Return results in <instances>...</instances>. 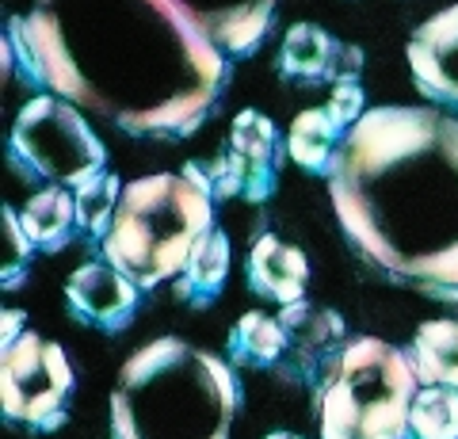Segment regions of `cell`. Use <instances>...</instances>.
Returning <instances> with one entry per match:
<instances>
[{"mask_svg": "<svg viewBox=\"0 0 458 439\" xmlns=\"http://www.w3.org/2000/svg\"><path fill=\"white\" fill-rule=\"evenodd\" d=\"M27 35L54 96L138 138H188L229 80L168 0H35Z\"/></svg>", "mask_w": 458, "mask_h": 439, "instance_id": "1", "label": "cell"}, {"mask_svg": "<svg viewBox=\"0 0 458 439\" xmlns=\"http://www.w3.org/2000/svg\"><path fill=\"white\" fill-rule=\"evenodd\" d=\"M344 233L386 275L458 299V119L370 107L328 173Z\"/></svg>", "mask_w": 458, "mask_h": 439, "instance_id": "2", "label": "cell"}, {"mask_svg": "<svg viewBox=\"0 0 458 439\" xmlns=\"http://www.w3.org/2000/svg\"><path fill=\"white\" fill-rule=\"evenodd\" d=\"M233 417V363L180 336L138 348L111 390V439H229Z\"/></svg>", "mask_w": 458, "mask_h": 439, "instance_id": "3", "label": "cell"}, {"mask_svg": "<svg viewBox=\"0 0 458 439\" xmlns=\"http://www.w3.org/2000/svg\"><path fill=\"white\" fill-rule=\"evenodd\" d=\"M214 230L210 195L188 176L157 173L123 188L111 233L104 241V260L131 275L141 291L176 283L188 267L195 245Z\"/></svg>", "mask_w": 458, "mask_h": 439, "instance_id": "4", "label": "cell"}, {"mask_svg": "<svg viewBox=\"0 0 458 439\" xmlns=\"http://www.w3.org/2000/svg\"><path fill=\"white\" fill-rule=\"evenodd\" d=\"M420 393L409 351L360 336L318 386L321 439H409V413Z\"/></svg>", "mask_w": 458, "mask_h": 439, "instance_id": "5", "label": "cell"}, {"mask_svg": "<svg viewBox=\"0 0 458 439\" xmlns=\"http://www.w3.org/2000/svg\"><path fill=\"white\" fill-rule=\"evenodd\" d=\"M8 157L27 180L81 191L107 173V149L77 107L62 96H35L8 134Z\"/></svg>", "mask_w": 458, "mask_h": 439, "instance_id": "6", "label": "cell"}, {"mask_svg": "<svg viewBox=\"0 0 458 439\" xmlns=\"http://www.w3.org/2000/svg\"><path fill=\"white\" fill-rule=\"evenodd\" d=\"M73 393V367L54 340L23 333L0 351V409L4 420L35 432H54L65 420Z\"/></svg>", "mask_w": 458, "mask_h": 439, "instance_id": "7", "label": "cell"}, {"mask_svg": "<svg viewBox=\"0 0 458 439\" xmlns=\"http://www.w3.org/2000/svg\"><path fill=\"white\" fill-rule=\"evenodd\" d=\"M286 153V138H279L276 122L260 111H241L229 126V141L222 157L210 168V183L218 199L264 203L279 183V161Z\"/></svg>", "mask_w": 458, "mask_h": 439, "instance_id": "8", "label": "cell"}, {"mask_svg": "<svg viewBox=\"0 0 458 439\" xmlns=\"http://www.w3.org/2000/svg\"><path fill=\"white\" fill-rule=\"evenodd\" d=\"M65 302L77 321L92 325L99 333H123L138 314L141 287L131 275H123L111 260H92L69 275Z\"/></svg>", "mask_w": 458, "mask_h": 439, "instance_id": "9", "label": "cell"}, {"mask_svg": "<svg viewBox=\"0 0 458 439\" xmlns=\"http://www.w3.org/2000/svg\"><path fill=\"white\" fill-rule=\"evenodd\" d=\"M225 58H249L260 46L276 0H168Z\"/></svg>", "mask_w": 458, "mask_h": 439, "instance_id": "10", "label": "cell"}, {"mask_svg": "<svg viewBox=\"0 0 458 439\" xmlns=\"http://www.w3.org/2000/svg\"><path fill=\"white\" fill-rule=\"evenodd\" d=\"M363 54L336 35L321 31L318 23H294L279 50V77L310 80V84H352L360 80Z\"/></svg>", "mask_w": 458, "mask_h": 439, "instance_id": "11", "label": "cell"}, {"mask_svg": "<svg viewBox=\"0 0 458 439\" xmlns=\"http://www.w3.org/2000/svg\"><path fill=\"white\" fill-rule=\"evenodd\" d=\"M409 69L417 89L439 107L458 111V4L436 12L409 38Z\"/></svg>", "mask_w": 458, "mask_h": 439, "instance_id": "12", "label": "cell"}, {"mask_svg": "<svg viewBox=\"0 0 458 439\" xmlns=\"http://www.w3.org/2000/svg\"><path fill=\"white\" fill-rule=\"evenodd\" d=\"M279 325L286 333V351H291V359L298 363V371L310 378H321V382L344 356V348L352 344L348 333H344L340 314H333V309H325V306H313L306 299L294 306H283Z\"/></svg>", "mask_w": 458, "mask_h": 439, "instance_id": "13", "label": "cell"}, {"mask_svg": "<svg viewBox=\"0 0 458 439\" xmlns=\"http://www.w3.org/2000/svg\"><path fill=\"white\" fill-rule=\"evenodd\" d=\"M310 264L294 245H283L279 237L264 233L249 252V287L279 306H294L306 294Z\"/></svg>", "mask_w": 458, "mask_h": 439, "instance_id": "14", "label": "cell"}, {"mask_svg": "<svg viewBox=\"0 0 458 439\" xmlns=\"http://www.w3.org/2000/svg\"><path fill=\"white\" fill-rule=\"evenodd\" d=\"M352 126L344 122L333 107H310L302 111L294 122H291V134H286V153H291V161L298 168H306L313 176H325L333 173V161L344 146V138H348Z\"/></svg>", "mask_w": 458, "mask_h": 439, "instance_id": "15", "label": "cell"}, {"mask_svg": "<svg viewBox=\"0 0 458 439\" xmlns=\"http://www.w3.org/2000/svg\"><path fill=\"white\" fill-rule=\"evenodd\" d=\"M420 386L458 390V321H424L409 348Z\"/></svg>", "mask_w": 458, "mask_h": 439, "instance_id": "16", "label": "cell"}, {"mask_svg": "<svg viewBox=\"0 0 458 439\" xmlns=\"http://www.w3.org/2000/svg\"><path fill=\"white\" fill-rule=\"evenodd\" d=\"M225 275H229V237L222 230H210L195 245L188 267L176 279V299H183L188 306H210L225 287Z\"/></svg>", "mask_w": 458, "mask_h": 439, "instance_id": "17", "label": "cell"}, {"mask_svg": "<svg viewBox=\"0 0 458 439\" xmlns=\"http://www.w3.org/2000/svg\"><path fill=\"white\" fill-rule=\"evenodd\" d=\"M20 225L42 252H57L69 245L77 225V199L65 188H42L31 203L20 210Z\"/></svg>", "mask_w": 458, "mask_h": 439, "instance_id": "18", "label": "cell"}, {"mask_svg": "<svg viewBox=\"0 0 458 439\" xmlns=\"http://www.w3.org/2000/svg\"><path fill=\"white\" fill-rule=\"evenodd\" d=\"M286 351V333L279 317H267L260 309H252L237 321V329L229 333V363L233 367H271L279 363Z\"/></svg>", "mask_w": 458, "mask_h": 439, "instance_id": "19", "label": "cell"}, {"mask_svg": "<svg viewBox=\"0 0 458 439\" xmlns=\"http://www.w3.org/2000/svg\"><path fill=\"white\" fill-rule=\"evenodd\" d=\"M409 439H458V390L420 386L409 413Z\"/></svg>", "mask_w": 458, "mask_h": 439, "instance_id": "20", "label": "cell"}, {"mask_svg": "<svg viewBox=\"0 0 458 439\" xmlns=\"http://www.w3.org/2000/svg\"><path fill=\"white\" fill-rule=\"evenodd\" d=\"M119 199H123V188H119V176L107 173L96 176L89 188L77 191V225L92 241L104 245L107 233H111V222H114V210H119Z\"/></svg>", "mask_w": 458, "mask_h": 439, "instance_id": "21", "label": "cell"}, {"mask_svg": "<svg viewBox=\"0 0 458 439\" xmlns=\"http://www.w3.org/2000/svg\"><path fill=\"white\" fill-rule=\"evenodd\" d=\"M0 222H4V287H12V283L23 279V267H27V257L35 252L31 237L23 233L20 225V215L12 207L0 210Z\"/></svg>", "mask_w": 458, "mask_h": 439, "instance_id": "22", "label": "cell"}, {"mask_svg": "<svg viewBox=\"0 0 458 439\" xmlns=\"http://www.w3.org/2000/svg\"><path fill=\"white\" fill-rule=\"evenodd\" d=\"M23 314L20 309H4V336H0V348H8V344H16V340L23 336Z\"/></svg>", "mask_w": 458, "mask_h": 439, "instance_id": "23", "label": "cell"}, {"mask_svg": "<svg viewBox=\"0 0 458 439\" xmlns=\"http://www.w3.org/2000/svg\"><path fill=\"white\" fill-rule=\"evenodd\" d=\"M264 439H302V435H294V432H271V435H264Z\"/></svg>", "mask_w": 458, "mask_h": 439, "instance_id": "24", "label": "cell"}]
</instances>
